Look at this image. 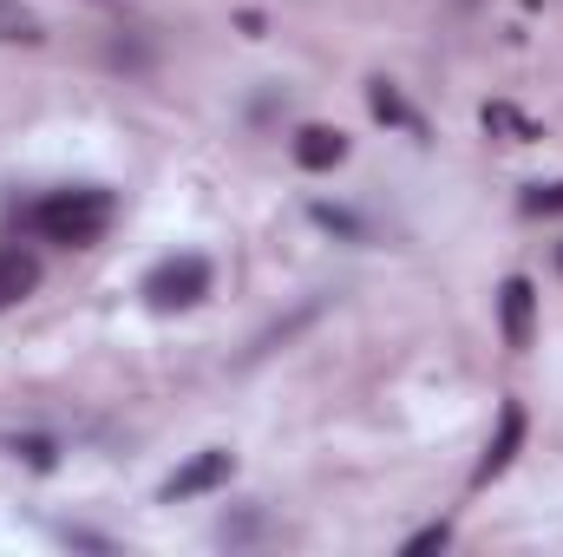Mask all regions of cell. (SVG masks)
Returning a JSON list of instances; mask_svg holds the SVG:
<instances>
[{
  "mask_svg": "<svg viewBox=\"0 0 563 557\" xmlns=\"http://www.w3.org/2000/svg\"><path fill=\"white\" fill-rule=\"evenodd\" d=\"M112 190H99V184H79V190H53V197H40L33 204V230L46 237V243H59V250H86V243H99L106 230H112Z\"/></svg>",
  "mask_w": 563,
  "mask_h": 557,
  "instance_id": "6da1fadb",
  "label": "cell"
},
{
  "mask_svg": "<svg viewBox=\"0 0 563 557\" xmlns=\"http://www.w3.org/2000/svg\"><path fill=\"white\" fill-rule=\"evenodd\" d=\"M203 295H210V263H203V256H164V263L144 276V302H151L157 315L197 308Z\"/></svg>",
  "mask_w": 563,
  "mask_h": 557,
  "instance_id": "7a4b0ae2",
  "label": "cell"
},
{
  "mask_svg": "<svg viewBox=\"0 0 563 557\" xmlns=\"http://www.w3.org/2000/svg\"><path fill=\"white\" fill-rule=\"evenodd\" d=\"M230 472H236V459H230L223 446H210V452H197L190 466H177V472L164 479V499L177 505V499H197V492H217V485H223Z\"/></svg>",
  "mask_w": 563,
  "mask_h": 557,
  "instance_id": "3957f363",
  "label": "cell"
},
{
  "mask_svg": "<svg viewBox=\"0 0 563 557\" xmlns=\"http://www.w3.org/2000/svg\"><path fill=\"white\" fill-rule=\"evenodd\" d=\"M518 446H525V407H518V401H505V414H498V439L485 446V459H478L472 485H492V479L518 459Z\"/></svg>",
  "mask_w": 563,
  "mask_h": 557,
  "instance_id": "277c9868",
  "label": "cell"
},
{
  "mask_svg": "<svg viewBox=\"0 0 563 557\" xmlns=\"http://www.w3.org/2000/svg\"><path fill=\"white\" fill-rule=\"evenodd\" d=\"M531 308H538V288L525 276H511L498 288V315H505V341L511 348H531Z\"/></svg>",
  "mask_w": 563,
  "mask_h": 557,
  "instance_id": "5b68a950",
  "label": "cell"
},
{
  "mask_svg": "<svg viewBox=\"0 0 563 557\" xmlns=\"http://www.w3.org/2000/svg\"><path fill=\"white\" fill-rule=\"evenodd\" d=\"M33 288H40V263H33L26 250H0V308L26 302Z\"/></svg>",
  "mask_w": 563,
  "mask_h": 557,
  "instance_id": "8992f818",
  "label": "cell"
},
{
  "mask_svg": "<svg viewBox=\"0 0 563 557\" xmlns=\"http://www.w3.org/2000/svg\"><path fill=\"white\" fill-rule=\"evenodd\" d=\"M295 157H301V171H334V164L347 157V139L328 132V125H308V132L295 139Z\"/></svg>",
  "mask_w": 563,
  "mask_h": 557,
  "instance_id": "52a82bcc",
  "label": "cell"
},
{
  "mask_svg": "<svg viewBox=\"0 0 563 557\" xmlns=\"http://www.w3.org/2000/svg\"><path fill=\"white\" fill-rule=\"evenodd\" d=\"M40 40V20L26 0H0V46H33Z\"/></svg>",
  "mask_w": 563,
  "mask_h": 557,
  "instance_id": "ba28073f",
  "label": "cell"
},
{
  "mask_svg": "<svg viewBox=\"0 0 563 557\" xmlns=\"http://www.w3.org/2000/svg\"><path fill=\"white\" fill-rule=\"evenodd\" d=\"M367 99H374V112H380V119H394V125H407V132H420V119L407 112V99H400V92H394L387 79H374V86H367Z\"/></svg>",
  "mask_w": 563,
  "mask_h": 557,
  "instance_id": "9c48e42d",
  "label": "cell"
},
{
  "mask_svg": "<svg viewBox=\"0 0 563 557\" xmlns=\"http://www.w3.org/2000/svg\"><path fill=\"white\" fill-rule=\"evenodd\" d=\"M485 125H492V132H511V144L538 139V125H531V119H518L511 106H485Z\"/></svg>",
  "mask_w": 563,
  "mask_h": 557,
  "instance_id": "30bf717a",
  "label": "cell"
},
{
  "mask_svg": "<svg viewBox=\"0 0 563 557\" xmlns=\"http://www.w3.org/2000/svg\"><path fill=\"white\" fill-rule=\"evenodd\" d=\"M525 210H531V217H551V210H563V184H531V190H525Z\"/></svg>",
  "mask_w": 563,
  "mask_h": 557,
  "instance_id": "8fae6325",
  "label": "cell"
},
{
  "mask_svg": "<svg viewBox=\"0 0 563 557\" xmlns=\"http://www.w3.org/2000/svg\"><path fill=\"white\" fill-rule=\"evenodd\" d=\"M445 545H452V525H426V532H413V538H407V557L445 551Z\"/></svg>",
  "mask_w": 563,
  "mask_h": 557,
  "instance_id": "7c38bea8",
  "label": "cell"
}]
</instances>
